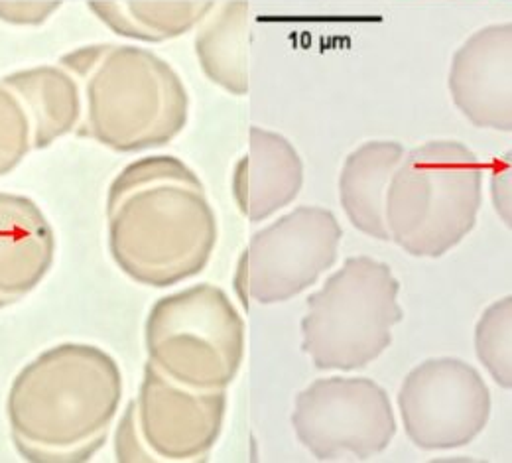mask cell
<instances>
[{"instance_id":"6da1fadb","label":"cell","mask_w":512,"mask_h":463,"mask_svg":"<svg viewBox=\"0 0 512 463\" xmlns=\"http://www.w3.org/2000/svg\"><path fill=\"white\" fill-rule=\"evenodd\" d=\"M107 219L115 263L152 288L197 276L219 237L203 182L186 162L166 154L140 158L113 180Z\"/></svg>"},{"instance_id":"7a4b0ae2","label":"cell","mask_w":512,"mask_h":463,"mask_svg":"<svg viewBox=\"0 0 512 463\" xmlns=\"http://www.w3.org/2000/svg\"><path fill=\"white\" fill-rule=\"evenodd\" d=\"M121 400L123 373L113 355L93 343L52 345L10 385L14 448L28 462H87L105 446Z\"/></svg>"},{"instance_id":"3957f363","label":"cell","mask_w":512,"mask_h":463,"mask_svg":"<svg viewBox=\"0 0 512 463\" xmlns=\"http://www.w3.org/2000/svg\"><path fill=\"white\" fill-rule=\"evenodd\" d=\"M79 83L85 119L79 134L117 152L172 142L188 127L190 95L182 77L150 50L81 46L60 60Z\"/></svg>"},{"instance_id":"277c9868","label":"cell","mask_w":512,"mask_h":463,"mask_svg":"<svg viewBox=\"0 0 512 463\" xmlns=\"http://www.w3.org/2000/svg\"><path fill=\"white\" fill-rule=\"evenodd\" d=\"M483 201V164L457 140H430L394 170L384 221L388 239L418 259H440L475 227Z\"/></svg>"},{"instance_id":"5b68a950","label":"cell","mask_w":512,"mask_h":463,"mask_svg":"<svg viewBox=\"0 0 512 463\" xmlns=\"http://www.w3.org/2000/svg\"><path fill=\"white\" fill-rule=\"evenodd\" d=\"M392 266L367 255L349 257L306 302L302 351L320 371H359L392 343L404 320Z\"/></svg>"},{"instance_id":"8992f818","label":"cell","mask_w":512,"mask_h":463,"mask_svg":"<svg viewBox=\"0 0 512 463\" xmlns=\"http://www.w3.org/2000/svg\"><path fill=\"white\" fill-rule=\"evenodd\" d=\"M144 339L148 361L195 391H225L245 359V322L227 292L209 282L160 298Z\"/></svg>"},{"instance_id":"52a82bcc","label":"cell","mask_w":512,"mask_h":463,"mask_svg":"<svg viewBox=\"0 0 512 463\" xmlns=\"http://www.w3.org/2000/svg\"><path fill=\"white\" fill-rule=\"evenodd\" d=\"M341 239L335 213L320 205H300L256 231L235 272L245 308L288 302L312 288L335 265Z\"/></svg>"},{"instance_id":"ba28073f","label":"cell","mask_w":512,"mask_h":463,"mask_svg":"<svg viewBox=\"0 0 512 463\" xmlns=\"http://www.w3.org/2000/svg\"><path fill=\"white\" fill-rule=\"evenodd\" d=\"M292 428L318 462H365L392 444L396 416L379 383L337 375L314 381L296 397Z\"/></svg>"},{"instance_id":"9c48e42d","label":"cell","mask_w":512,"mask_h":463,"mask_svg":"<svg viewBox=\"0 0 512 463\" xmlns=\"http://www.w3.org/2000/svg\"><path fill=\"white\" fill-rule=\"evenodd\" d=\"M398 410L408 440L424 452L471 444L489 424L491 393L481 373L459 357H432L402 381Z\"/></svg>"},{"instance_id":"30bf717a","label":"cell","mask_w":512,"mask_h":463,"mask_svg":"<svg viewBox=\"0 0 512 463\" xmlns=\"http://www.w3.org/2000/svg\"><path fill=\"white\" fill-rule=\"evenodd\" d=\"M134 406L140 436L156 462H201L221 436L227 395L184 387L148 361Z\"/></svg>"},{"instance_id":"8fae6325","label":"cell","mask_w":512,"mask_h":463,"mask_svg":"<svg viewBox=\"0 0 512 463\" xmlns=\"http://www.w3.org/2000/svg\"><path fill=\"white\" fill-rule=\"evenodd\" d=\"M451 101L477 129L512 131V24H489L453 54Z\"/></svg>"},{"instance_id":"7c38bea8","label":"cell","mask_w":512,"mask_h":463,"mask_svg":"<svg viewBox=\"0 0 512 463\" xmlns=\"http://www.w3.org/2000/svg\"><path fill=\"white\" fill-rule=\"evenodd\" d=\"M304 162L284 134L251 127L249 150L237 162L231 192L241 213L258 223L300 196Z\"/></svg>"},{"instance_id":"4fadbf2b","label":"cell","mask_w":512,"mask_h":463,"mask_svg":"<svg viewBox=\"0 0 512 463\" xmlns=\"http://www.w3.org/2000/svg\"><path fill=\"white\" fill-rule=\"evenodd\" d=\"M56 235L34 199L0 192V308L32 292L50 272Z\"/></svg>"},{"instance_id":"5bb4252c","label":"cell","mask_w":512,"mask_h":463,"mask_svg":"<svg viewBox=\"0 0 512 463\" xmlns=\"http://www.w3.org/2000/svg\"><path fill=\"white\" fill-rule=\"evenodd\" d=\"M404 154V146L396 140H369L345 158L339 174V201L347 219L357 231L377 241H390L384 199Z\"/></svg>"},{"instance_id":"9a60e30c","label":"cell","mask_w":512,"mask_h":463,"mask_svg":"<svg viewBox=\"0 0 512 463\" xmlns=\"http://www.w3.org/2000/svg\"><path fill=\"white\" fill-rule=\"evenodd\" d=\"M22 103L32 129V148H46L71 133L83 113L77 79L62 66H36L0 81Z\"/></svg>"},{"instance_id":"2e32d148","label":"cell","mask_w":512,"mask_h":463,"mask_svg":"<svg viewBox=\"0 0 512 463\" xmlns=\"http://www.w3.org/2000/svg\"><path fill=\"white\" fill-rule=\"evenodd\" d=\"M249 14L245 0L215 6L195 36V54L203 73L233 95L249 91Z\"/></svg>"},{"instance_id":"e0dca14e","label":"cell","mask_w":512,"mask_h":463,"mask_svg":"<svg viewBox=\"0 0 512 463\" xmlns=\"http://www.w3.org/2000/svg\"><path fill=\"white\" fill-rule=\"evenodd\" d=\"M89 10L115 34L166 42L188 34L215 8L209 0H91Z\"/></svg>"},{"instance_id":"ac0fdd59","label":"cell","mask_w":512,"mask_h":463,"mask_svg":"<svg viewBox=\"0 0 512 463\" xmlns=\"http://www.w3.org/2000/svg\"><path fill=\"white\" fill-rule=\"evenodd\" d=\"M475 351L501 389L512 387V298L493 302L475 326Z\"/></svg>"},{"instance_id":"d6986e66","label":"cell","mask_w":512,"mask_h":463,"mask_svg":"<svg viewBox=\"0 0 512 463\" xmlns=\"http://www.w3.org/2000/svg\"><path fill=\"white\" fill-rule=\"evenodd\" d=\"M30 148V119L18 97L0 83V176L14 170Z\"/></svg>"},{"instance_id":"ffe728a7","label":"cell","mask_w":512,"mask_h":463,"mask_svg":"<svg viewBox=\"0 0 512 463\" xmlns=\"http://www.w3.org/2000/svg\"><path fill=\"white\" fill-rule=\"evenodd\" d=\"M115 454L117 462L121 463L156 462L140 436L134 400L128 402L127 410L119 422V430L115 436Z\"/></svg>"},{"instance_id":"44dd1931","label":"cell","mask_w":512,"mask_h":463,"mask_svg":"<svg viewBox=\"0 0 512 463\" xmlns=\"http://www.w3.org/2000/svg\"><path fill=\"white\" fill-rule=\"evenodd\" d=\"M58 8H62V2H0V20L20 26H36L46 22Z\"/></svg>"},{"instance_id":"7402d4cb","label":"cell","mask_w":512,"mask_h":463,"mask_svg":"<svg viewBox=\"0 0 512 463\" xmlns=\"http://www.w3.org/2000/svg\"><path fill=\"white\" fill-rule=\"evenodd\" d=\"M491 196L495 209L501 221L511 227L512 211V164L511 152L499 156L493 162V176H491Z\"/></svg>"}]
</instances>
